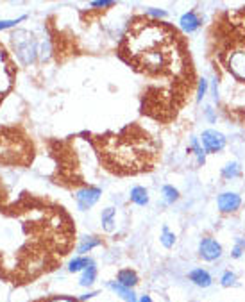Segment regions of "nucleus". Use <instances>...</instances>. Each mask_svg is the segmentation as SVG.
Listing matches in <instances>:
<instances>
[{
	"instance_id": "c756f323",
	"label": "nucleus",
	"mask_w": 245,
	"mask_h": 302,
	"mask_svg": "<svg viewBox=\"0 0 245 302\" xmlns=\"http://www.w3.org/2000/svg\"><path fill=\"white\" fill-rule=\"evenodd\" d=\"M48 302H79V300H75V298H66V297H56V298H50Z\"/></svg>"
},
{
	"instance_id": "393cba45",
	"label": "nucleus",
	"mask_w": 245,
	"mask_h": 302,
	"mask_svg": "<svg viewBox=\"0 0 245 302\" xmlns=\"http://www.w3.org/2000/svg\"><path fill=\"white\" fill-rule=\"evenodd\" d=\"M23 20H27V15H22V16H18V18H15V20H0V31H6V29H11V27H16L20 22H23Z\"/></svg>"
},
{
	"instance_id": "f8f14e48",
	"label": "nucleus",
	"mask_w": 245,
	"mask_h": 302,
	"mask_svg": "<svg viewBox=\"0 0 245 302\" xmlns=\"http://www.w3.org/2000/svg\"><path fill=\"white\" fill-rule=\"evenodd\" d=\"M190 281L199 288H208V286H211V283H213L209 272H206V270H202V268L192 270V272H190Z\"/></svg>"
},
{
	"instance_id": "7c9ffc66",
	"label": "nucleus",
	"mask_w": 245,
	"mask_h": 302,
	"mask_svg": "<svg viewBox=\"0 0 245 302\" xmlns=\"http://www.w3.org/2000/svg\"><path fill=\"white\" fill-rule=\"evenodd\" d=\"M241 254H243V247H240V245H236V247L233 249V258H240Z\"/></svg>"
},
{
	"instance_id": "0eeeda50",
	"label": "nucleus",
	"mask_w": 245,
	"mask_h": 302,
	"mask_svg": "<svg viewBox=\"0 0 245 302\" xmlns=\"http://www.w3.org/2000/svg\"><path fill=\"white\" fill-rule=\"evenodd\" d=\"M202 145H204L206 152H209V154L220 152V150L226 147V136L219 131L208 129V131L202 132Z\"/></svg>"
},
{
	"instance_id": "a211bd4d",
	"label": "nucleus",
	"mask_w": 245,
	"mask_h": 302,
	"mask_svg": "<svg viewBox=\"0 0 245 302\" xmlns=\"http://www.w3.org/2000/svg\"><path fill=\"white\" fill-rule=\"evenodd\" d=\"M99 245H102V241H100L99 238L86 236V238H83V241L79 243V247H77V252H79V254H86V252H90L92 249L99 247Z\"/></svg>"
},
{
	"instance_id": "f704fd0d",
	"label": "nucleus",
	"mask_w": 245,
	"mask_h": 302,
	"mask_svg": "<svg viewBox=\"0 0 245 302\" xmlns=\"http://www.w3.org/2000/svg\"><path fill=\"white\" fill-rule=\"evenodd\" d=\"M192 302H195V300H192Z\"/></svg>"
},
{
	"instance_id": "4468645a",
	"label": "nucleus",
	"mask_w": 245,
	"mask_h": 302,
	"mask_svg": "<svg viewBox=\"0 0 245 302\" xmlns=\"http://www.w3.org/2000/svg\"><path fill=\"white\" fill-rule=\"evenodd\" d=\"M117 283H120L122 286H125V288H132L138 284V276H136V272H132L131 268L120 270L117 276Z\"/></svg>"
},
{
	"instance_id": "2f4dec72",
	"label": "nucleus",
	"mask_w": 245,
	"mask_h": 302,
	"mask_svg": "<svg viewBox=\"0 0 245 302\" xmlns=\"http://www.w3.org/2000/svg\"><path fill=\"white\" fill-rule=\"evenodd\" d=\"M97 295V291H88V293H85V295H80L79 297V300H88V298H92V297H95Z\"/></svg>"
},
{
	"instance_id": "9d476101",
	"label": "nucleus",
	"mask_w": 245,
	"mask_h": 302,
	"mask_svg": "<svg viewBox=\"0 0 245 302\" xmlns=\"http://www.w3.org/2000/svg\"><path fill=\"white\" fill-rule=\"evenodd\" d=\"M11 83H13V75L8 68V63H6V54L4 50H0V95L11 88Z\"/></svg>"
},
{
	"instance_id": "20e7f679",
	"label": "nucleus",
	"mask_w": 245,
	"mask_h": 302,
	"mask_svg": "<svg viewBox=\"0 0 245 302\" xmlns=\"http://www.w3.org/2000/svg\"><path fill=\"white\" fill-rule=\"evenodd\" d=\"M11 40V47L15 52L16 59H18L20 65L29 66L40 58V41L36 40L33 33L25 29H18L9 36Z\"/></svg>"
},
{
	"instance_id": "bb28decb",
	"label": "nucleus",
	"mask_w": 245,
	"mask_h": 302,
	"mask_svg": "<svg viewBox=\"0 0 245 302\" xmlns=\"http://www.w3.org/2000/svg\"><path fill=\"white\" fill-rule=\"evenodd\" d=\"M206 91H208V80L201 79V80H199V91H197V100H199V102H201L202 98H204Z\"/></svg>"
},
{
	"instance_id": "ddd939ff",
	"label": "nucleus",
	"mask_w": 245,
	"mask_h": 302,
	"mask_svg": "<svg viewBox=\"0 0 245 302\" xmlns=\"http://www.w3.org/2000/svg\"><path fill=\"white\" fill-rule=\"evenodd\" d=\"M110 288H111V290H113L117 295H120V297L124 298L125 302H138V298H136V293L131 290V288L122 286V284L117 283V281H111V283H110Z\"/></svg>"
},
{
	"instance_id": "c85d7f7f",
	"label": "nucleus",
	"mask_w": 245,
	"mask_h": 302,
	"mask_svg": "<svg viewBox=\"0 0 245 302\" xmlns=\"http://www.w3.org/2000/svg\"><path fill=\"white\" fill-rule=\"evenodd\" d=\"M92 8H113L115 2H106V0H102V2H92Z\"/></svg>"
},
{
	"instance_id": "1a4fd4ad",
	"label": "nucleus",
	"mask_w": 245,
	"mask_h": 302,
	"mask_svg": "<svg viewBox=\"0 0 245 302\" xmlns=\"http://www.w3.org/2000/svg\"><path fill=\"white\" fill-rule=\"evenodd\" d=\"M216 204H219V209L222 213H234V211H238V208L241 206V199L238 193L226 191V193H220L219 195Z\"/></svg>"
},
{
	"instance_id": "39448f33",
	"label": "nucleus",
	"mask_w": 245,
	"mask_h": 302,
	"mask_svg": "<svg viewBox=\"0 0 245 302\" xmlns=\"http://www.w3.org/2000/svg\"><path fill=\"white\" fill-rule=\"evenodd\" d=\"M20 154H23L22 143L16 140H9L8 136H0V159L8 163H16L20 159Z\"/></svg>"
},
{
	"instance_id": "6ab92c4d",
	"label": "nucleus",
	"mask_w": 245,
	"mask_h": 302,
	"mask_svg": "<svg viewBox=\"0 0 245 302\" xmlns=\"http://www.w3.org/2000/svg\"><path fill=\"white\" fill-rule=\"evenodd\" d=\"M115 208H106L102 211V215H100V220H102V227L104 231H107V233H111V231L115 229Z\"/></svg>"
},
{
	"instance_id": "423d86ee",
	"label": "nucleus",
	"mask_w": 245,
	"mask_h": 302,
	"mask_svg": "<svg viewBox=\"0 0 245 302\" xmlns=\"http://www.w3.org/2000/svg\"><path fill=\"white\" fill-rule=\"evenodd\" d=\"M100 195H102V189L100 188H92V186H88V188L79 189V191H75L77 208H79L80 211H88V209H92L93 206L99 202Z\"/></svg>"
},
{
	"instance_id": "aec40b11",
	"label": "nucleus",
	"mask_w": 245,
	"mask_h": 302,
	"mask_svg": "<svg viewBox=\"0 0 245 302\" xmlns=\"http://www.w3.org/2000/svg\"><path fill=\"white\" fill-rule=\"evenodd\" d=\"M240 174H241V168L238 163H227L226 167L222 168L224 179H236V177H240Z\"/></svg>"
},
{
	"instance_id": "cd10ccee",
	"label": "nucleus",
	"mask_w": 245,
	"mask_h": 302,
	"mask_svg": "<svg viewBox=\"0 0 245 302\" xmlns=\"http://www.w3.org/2000/svg\"><path fill=\"white\" fill-rule=\"evenodd\" d=\"M147 15L154 16V18H165V16H167V11H163V9H154V8H150V9H147Z\"/></svg>"
},
{
	"instance_id": "4be33fe9",
	"label": "nucleus",
	"mask_w": 245,
	"mask_h": 302,
	"mask_svg": "<svg viewBox=\"0 0 245 302\" xmlns=\"http://www.w3.org/2000/svg\"><path fill=\"white\" fill-rule=\"evenodd\" d=\"M161 193H163V199H165L167 204H174V202L179 199V191H177L174 186H169V184L163 186V188H161Z\"/></svg>"
},
{
	"instance_id": "b1692460",
	"label": "nucleus",
	"mask_w": 245,
	"mask_h": 302,
	"mask_svg": "<svg viewBox=\"0 0 245 302\" xmlns=\"http://www.w3.org/2000/svg\"><path fill=\"white\" fill-rule=\"evenodd\" d=\"M190 143H192V149H194L195 156H197V163L199 164H204V161H206V150L202 149L201 145H199V140L195 138V136H192Z\"/></svg>"
},
{
	"instance_id": "9b49d317",
	"label": "nucleus",
	"mask_w": 245,
	"mask_h": 302,
	"mask_svg": "<svg viewBox=\"0 0 245 302\" xmlns=\"http://www.w3.org/2000/svg\"><path fill=\"white\" fill-rule=\"evenodd\" d=\"M179 23H181V29H183L184 33H195V31L201 27L202 22H201V18L197 16V13L188 11V13H184V15L181 16Z\"/></svg>"
},
{
	"instance_id": "412c9836",
	"label": "nucleus",
	"mask_w": 245,
	"mask_h": 302,
	"mask_svg": "<svg viewBox=\"0 0 245 302\" xmlns=\"http://www.w3.org/2000/svg\"><path fill=\"white\" fill-rule=\"evenodd\" d=\"M95 277H97V268H95V265H93V266H88V268H86L85 272H83V276H80L79 284H80V286H90V284L95 283Z\"/></svg>"
},
{
	"instance_id": "5701e85b",
	"label": "nucleus",
	"mask_w": 245,
	"mask_h": 302,
	"mask_svg": "<svg viewBox=\"0 0 245 302\" xmlns=\"http://www.w3.org/2000/svg\"><path fill=\"white\" fill-rule=\"evenodd\" d=\"M159 240H161V243H163V247L170 249V247H174V243H176V234H174L169 227H163Z\"/></svg>"
},
{
	"instance_id": "dca6fc26",
	"label": "nucleus",
	"mask_w": 245,
	"mask_h": 302,
	"mask_svg": "<svg viewBox=\"0 0 245 302\" xmlns=\"http://www.w3.org/2000/svg\"><path fill=\"white\" fill-rule=\"evenodd\" d=\"M95 263H93V259L90 258H85V256H80V258H73L72 261H70L68 265V272L75 273V272H85L88 266H93Z\"/></svg>"
},
{
	"instance_id": "f3484780",
	"label": "nucleus",
	"mask_w": 245,
	"mask_h": 302,
	"mask_svg": "<svg viewBox=\"0 0 245 302\" xmlns=\"http://www.w3.org/2000/svg\"><path fill=\"white\" fill-rule=\"evenodd\" d=\"M131 200L134 202V204L138 206H145L149 204V193H147L145 188H142V186H134V188L131 189Z\"/></svg>"
},
{
	"instance_id": "f03ea898",
	"label": "nucleus",
	"mask_w": 245,
	"mask_h": 302,
	"mask_svg": "<svg viewBox=\"0 0 245 302\" xmlns=\"http://www.w3.org/2000/svg\"><path fill=\"white\" fill-rule=\"evenodd\" d=\"M99 152L104 163L118 172H142L152 168L156 145L145 134H120L99 140Z\"/></svg>"
},
{
	"instance_id": "7ed1b4c3",
	"label": "nucleus",
	"mask_w": 245,
	"mask_h": 302,
	"mask_svg": "<svg viewBox=\"0 0 245 302\" xmlns=\"http://www.w3.org/2000/svg\"><path fill=\"white\" fill-rule=\"evenodd\" d=\"M216 58L234 79L245 84V36L231 27L229 33L219 40Z\"/></svg>"
},
{
	"instance_id": "2eb2a0df",
	"label": "nucleus",
	"mask_w": 245,
	"mask_h": 302,
	"mask_svg": "<svg viewBox=\"0 0 245 302\" xmlns=\"http://www.w3.org/2000/svg\"><path fill=\"white\" fill-rule=\"evenodd\" d=\"M229 25L233 27L236 33H240L241 36H245V8L233 13V15H229Z\"/></svg>"
},
{
	"instance_id": "473e14b6",
	"label": "nucleus",
	"mask_w": 245,
	"mask_h": 302,
	"mask_svg": "<svg viewBox=\"0 0 245 302\" xmlns=\"http://www.w3.org/2000/svg\"><path fill=\"white\" fill-rule=\"evenodd\" d=\"M138 302H152V298H150L149 295H142V298H140Z\"/></svg>"
},
{
	"instance_id": "f257e3e1",
	"label": "nucleus",
	"mask_w": 245,
	"mask_h": 302,
	"mask_svg": "<svg viewBox=\"0 0 245 302\" xmlns=\"http://www.w3.org/2000/svg\"><path fill=\"white\" fill-rule=\"evenodd\" d=\"M122 54L136 70L154 77H176L192 80L190 54L174 27L156 20H138L127 31Z\"/></svg>"
},
{
	"instance_id": "72a5a7b5",
	"label": "nucleus",
	"mask_w": 245,
	"mask_h": 302,
	"mask_svg": "<svg viewBox=\"0 0 245 302\" xmlns=\"http://www.w3.org/2000/svg\"><path fill=\"white\" fill-rule=\"evenodd\" d=\"M238 245H240V247H243V249H245V240H243V238H238Z\"/></svg>"
},
{
	"instance_id": "a878e982",
	"label": "nucleus",
	"mask_w": 245,
	"mask_h": 302,
	"mask_svg": "<svg viewBox=\"0 0 245 302\" xmlns=\"http://www.w3.org/2000/svg\"><path fill=\"white\" fill-rule=\"evenodd\" d=\"M220 283H222V286H233V284H236V276L233 272H226L220 279Z\"/></svg>"
},
{
	"instance_id": "6e6552de",
	"label": "nucleus",
	"mask_w": 245,
	"mask_h": 302,
	"mask_svg": "<svg viewBox=\"0 0 245 302\" xmlns=\"http://www.w3.org/2000/svg\"><path fill=\"white\" fill-rule=\"evenodd\" d=\"M199 254L206 261H215L222 256V247L213 238H202L201 243H199Z\"/></svg>"
}]
</instances>
